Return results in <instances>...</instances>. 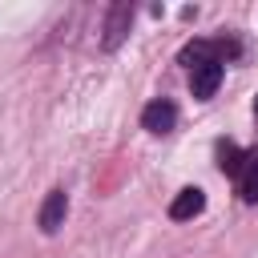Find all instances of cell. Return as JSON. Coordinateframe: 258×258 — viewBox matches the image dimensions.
Listing matches in <instances>:
<instances>
[{"instance_id":"obj_1","label":"cell","mask_w":258,"mask_h":258,"mask_svg":"<svg viewBox=\"0 0 258 258\" xmlns=\"http://www.w3.org/2000/svg\"><path fill=\"white\" fill-rule=\"evenodd\" d=\"M173 121H177V109H173V101H165V97H157V101H149V105L141 109V125H145L149 133H169Z\"/></svg>"},{"instance_id":"obj_2","label":"cell","mask_w":258,"mask_h":258,"mask_svg":"<svg viewBox=\"0 0 258 258\" xmlns=\"http://www.w3.org/2000/svg\"><path fill=\"white\" fill-rule=\"evenodd\" d=\"M64 214H69V198H64V189H52L44 198V206H40V230L44 234H56L64 226Z\"/></svg>"},{"instance_id":"obj_3","label":"cell","mask_w":258,"mask_h":258,"mask_svg":"<svg viewBox=\"0 0 258 258\" xmlns=\"http://www.w3.org/2000/svg\"><path fill=\"white\" fill-rule=\"evenodd\" d=\"M129 20H133V4H113L109 8V20H105V48H117L129 32Z\"/></svg>"},{"instance_id":"obj_4","label":"cell","mask_w":258,"mask_h":258,"mask_svg":"<svg viewBox=\"0 0 258 258\" xmlns=\"http://www.w3.org/2000/svg\"><path fill=\"white\" fill-rule=\"evenodd\" d=\"M218 85H222V64H218V60L198 64V69H194V77H189V89H194V97H198V101L214 97V93H218Z\"/></svg>"},{"instance_id":"obj_5","label":"cell","mask_w":258,"mask_h":258,"mask_svg":"<svg viewBox=\"0 0 258 258\" xmlns=\"http://www.w3.org/2000/svg\"><path fill=\"white\" fill-rule=\"evenodd\" d=\"M202 210H206V194H202L198 185H185V189L173 198V206H169V218L185 222V218H198Z\"/></svg>"},{"instance_id":"obj_6","label":"cell","mask_w":258,"mask_h":258,"mask_svg":"<svg viewBox=\"0 0 258 258\" xmlns=\"http://www.w3.org/2000/svg\"><path fill=\"white\" fill-rule=\"evenodd\" d=\"M238 194H242L246 206L258 202V153L246 157V165H242V173H238Z\"/></svg>"},{"instance_id":"obj_7","label":"cell","mask_w":258,"mask_h":258,"mask_svg":"<svg viewBox=\"0 0 258 258\" xmlns=\"http://www.w3.org/2000/svg\"><path fill=\"white\" fill-rule=\"evenodd\" d=\"M218 165H222V173L238 177V173H242V165H246V153H242L234 141H222V145H218Z\"/></svg>"},{"instance_id":"obj_8","label":"cell","mask_w":258,"mask_h":258,"mask_svg":"<svg viewBox=\"0 0 258 258\" xmlns=\"http://www.w3.org/2000/svg\"><path fill=\"white\" fill-rule=\"evenodd\" d=\"M254 117H258V97H254Z\"/></svg>"}]
</instances>
